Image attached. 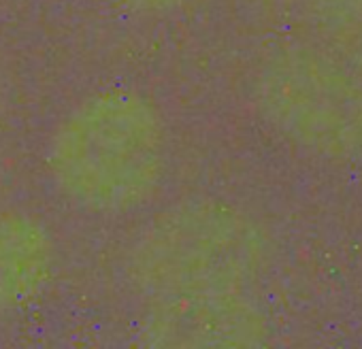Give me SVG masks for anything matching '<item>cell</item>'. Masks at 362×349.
<instances>
[{
  "label": "cell",
  "instance_id": "4",
  "mask_svg": "<svg viewBox=\"0 0 362 349\" xmlns=\"http://www.w3.org/2000/svg\"><path fill=\"white\" fill-rule=\"evenodd\" d=\"M258 319L237 294H201L160 300L147 332L166 347H216L254 343Z\"/></svg>",
  "mask_w": 362,
  "mask_h": 349
},
{
  "label": "cell",
  "instance_id": "2",
  "mask_svg": "<svg viewBox=\"0 0 362 349\" xmlns=\"http://www.w3.org/2000/svg\"><path fill=\"white\" fill-rule=\"evenodd\" d=\"M258 262L252 226L224 205L192 203L153 220L130 254L132 277L158 300L237 294Z\"/></svg>",
  "mask_w": 362,
  "mask_h": 349
},
{
  "label": "cell",
  "instance_id": "3",
  "mask_svg": "<svg viewBox=\"0 0 362 349\" xmlns=\"http://www.w3.org/2000/svg\"><path fill=\"white\" fill-rule=\"evenodd\" d=\"M258 105L281 134L300 145L334 153L362 145V94L313 56L275 58L260 75Z\"/></svg>",
  "mask_w": 362,
  "mask_h": 349
},
{
  "label": "cell",
  "instance_id": "1",
  "mask_svg": "<svg viewBox=\"0 0 362 349\" xmlns=\"http://www.w3.org/2000/svg\"><path fill=\"white\" fill-rule=\"evenodd\" d=\"M45 166L56 190L92 213L145 205L166 170V132L134 90L107 88L77 102L54 128Z\"/></svg>",
  "mask_w": 362,
  "mask_h": 349
},
{
  "label": "cell",
  "instance_id": "6",
  "mask_svg": "<svg viewBox=\"0 0 362 349\" xmlns=\"http://www.w3.org/2000/svg\"><path fill=\"white\" fill-rule=\"evenodd\" d=\"M111 3L139 13H170L186 7L192 0H111Z\"/></svg>",
  "mask_w": 362,
  "mask_h": 349
},
{
  "label": "cell",
  "instance_id": "5",
  "mask_svg": "<svg viewBox=\"0 0 362 349\" xmlns=\"http://www.w3.org/2000/svg\"><path fill=\"white\" fill-rule=\"evenodd\" d=\"M56 245L37 218L22 211L0 213V313L35 300L54 273Z\"/></svg>",
  "mask_w": 362,
  "mask_h": 349
}]
</instances>
